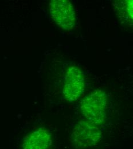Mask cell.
Here are the masks:
<instances>
[{
	"label": "cell",
	"instance_id": "cell-1",
	"mask_svg": "<svg viewBox=\"0 0 133 149\" xmlns=\"http://www.w3.org/2000/svg\"><path fill=\"white\" fill-rule=\"evenodd\" d=\"M107 108V95L102 90H96L90 93L84 98L80 105L81 111L86 121L94 125L105 121Z\"/></svg>",
	"mask_w": 133,
	"mask_h": 149
},
{
	"label": "cell",
	"instance_id": "cell-2",
	"mask_svg": "<svg viewBox=\"0 0 133 149\" xmlns=\"http://www.w3.org/2000/svg\"><path fill=\"white\" fill-rule=\"evenodd\" d=\"M85 80L81 71L76 66L68 68L65 72L63 88L65 98L72 102L77 100L84 93Z\"/></svg>",
	"mask_w": 133,
	"mask_h": 149
},
{
	"label": "cell",
	"instance_id": "cell-3",
	"mask_svg": "<svg viewBox=\"0 0 133 149\" xmlns=\"http://www.w3.org/2000/svg\"><path fill=\"white\" fill-rule=\"evenodd\" d=\"M52 19L61 28L69 30L75 23V13L73 5L68 0H52L49 3Z\"/></svg>",
	"mask_w": 133,
	"mask_h": 149
},
{
	"label": "cell",
	"instance_id": "cell-4",
	"mask_svg": "<svg viewBox=\"0 0 133 149\" xmlns=\"http://www.w3.org/2000/svg\"><path fill=\"white\" fill-rule=\"evenodd\" d=\"M102 137L100 130L87 121L80 122L75 127L72 135L76 147L86 148L96 145Z\"/></svg>",
	"mask_w": 133,
	"mask_h": 149
},
{
	"label": "cell",
	"instance_id": "cell-5",
	"mask_svg": "<svg viewBox=\"0 0 133 149\" xmlns=\"http://www.w3.org/2000/svg\"><path fill=\"white\" fill-rule=\"evenodd\" d=\"M52 142L50 132L40 129L28 134L24 139L22 149H47Z\"/></svg>",
	"mask_w": 133,
	"mask_h": 149
},
{
	"label": "cell",
	"instance_id": "cell-6",
	"mask_svg": "<svg viewBox=\"0 0 133 149\" xmlns=\"http://www.w3.org/2000/svg\"><path fill=\"white\" fill-rule=\"evenodd\" d=\"M113 5L119 19L125 24L133 25V0L116 1Z\"/></svg>",
	"mask_w": 133,
	"mask_h": 149
}]
</instances>
